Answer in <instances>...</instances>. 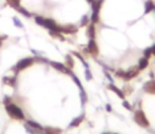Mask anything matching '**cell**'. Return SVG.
I'll return each instance as SVG.
<instances>
[{"instance_id": "cell-1", "label": "cell", "mask_w": 155, "mask_h": 134, "mask_svg": "<svg viewBox=\"0 0 155 134\" xmlns=\"http://www.w3.org/2000/svg\"><path fill=\"white\" fill-rule=\"evenodd\" d=\"M4 103H5V109H6L9 116H10L11 118H14V119H25V113H23V111H22L17 105H15L14 103H11V100H10L8 96L4 99Z\"/></svg>"}, {"instance_id": "cell-2", "label": "cell", "mask_w": 155, "mask_h": 134, "mask_svg": "<svg viewBox=\"0 0 155 134\" xmlns=\"http://www.w3.org/2000/svg\"><path fill=\"white\" fill-rule=\"evenodd\" d=\"M134 119H136V122H137L139 126H142V127H148V126H149V122H148L147 117L144 116V113H143L142 111H137V112L134 113Z\"/></svg>"}, {"instance_id": "cell-3", "label": "cell", "mask_w": 155, "mask_h": 134, "mask_svg": "<svg viewBox=\"0 0 155 134\" xmlns=\"http://www.w3.org/2000/svg\"><path fill=\"white\" fill-rule=\"evenodd\" d=\"M33 61H34V59H32V57H26V59H22V60H20L17 64H16V67H15V70H23V68H27L28 66H31L32 64H33Z\"/></svg>"}, {"instance_id": "cell-4", "label": "cell", "mask_w": 155, "mask_h": 134, "mask_svg": "<svg viewBox=\"0 0 155 134\" xmlns=\"http://www.w3.org/2000/svg\"><path fill=\"white\" fill-rule=\"evenodd\" d=\"M59 29H60V32L64 33V34H73V33H76L77 31H78V28H77L76 26H73V25L59 26Z\"/></svg>"}, {"instance_id": "cell-5", "label": "cell", "mask_w": 155, "mask_h": 134, "mask_svg": "<svg viewBox=\"0 0 155 134\" xmlns=\"http://www.w3.org/2000/svg\"><path fill=\"white\" fill-rule=\"evenodd\" d=\"M88 51L92 54V55H97L99 53V48H98V44L95 43L94 39H91L89 43H88Z\"/></svg>"}, {"instance_id": "cell-6", "label": "cell", "mask_w": 155, "mask_h": 134, "mask_svg": "<svg viewBox=\"0 0 155 134\" xmlns=\"http://www.w3.org/2000/svg\"><path fill=\"white\" fill-rule=\"evenodd\" d=\"M45 28H48L49 31H54V29H56L58 28V25H56V22L55 21H53V20H50V18H45L44 20V25H43Z\"/></svg>"}, {"instance_id": "cell-7", "label": "cell", "mask_w": 155, "mask_h": 134, "mask_svg": "<svg viewBox=\"0 0 155 134\" xmlns=\"http://www.w3.org/2000/svg\"><path fill=\"white\" fill-rule=\"evenodd\" d=\"M51 65L58 70V71H60V72H62V73H66V74H72V72L68 70V68H66L62 64H58V62H51Z\"/></svg>"}, {"instance_id": "cell-8", "label": "cell", "mask_w": 155, "mask_h": 134, "mask_svg": "<svg viewBox=\"0 0 155 134\" xmlns=\"http://www.w3.org/2000/svg\"><path fill=\"white\" fill-rule=\"evenodd\" d=\"M3 82H4L6 85L15 87V85H16V76H14V77H4V78H3Z\"/></svg>"}, {"instance_id": "cell-9", "label": "cell", "mask_w": 155, "mask_h": 134, "mask_svg": "<svg viewBox=\"0 0 155 134\" xmlns=\"http://www.w3.org/2000/svg\"><path fill=\"white\" fill-rule=\"evenodd\" d=\"M83 118H84V115H83V113H82L81 116H78V117H76V118L70 123V128H74V127H77V126H80L81 122L83 121Z\"/></svg>"}, {"instance_id": "cell-10", "label": "cell", "mask_w": 155, "mask_h": 134, "mask_svg": "<svg viewBox=\"0 0 155 134\" xmlns=\"http://www.w3.org/2000/svg\"><path fill=\"white\" fill-rule=\"evenodd\" d=\"M103 2H104V0H93V3H92V10H93V11H98V12H99V10H100V8H101Z\"/></svg>"}, {"instance_id": "cell-11", "label": "cell", "mask_w": 155, "mask_h": 134, "mask_svg": "<svg viewBox=\"0 0 155 134\" xmlns=\"http://www.w3.org/2000/svg\"><path fill=\"white\" fill-rule=\"evenodd\" d=\"M144 89H145L148 93L155 94V82H149V83H147L145 87H144Z\"/></svg>"}, {"instance_id": "cell-12", "label": "cell", "mask_w": 155, "mask_h": 134, "mask_svg": "<svg viewBox=\"0 0 155 134\" xmlns=\"http://www.w3.org/2000/svg\"><path fill=\"white\" fill-rule=\"evenodd\" d=\"M45 134H61V129L59 128H54V127H48L44 129Z\"/></svg>"}, {"instance_id": "cell-13", "label": "cell", "mask_w": 155, "mask_h": 134, "mask_svg": "<svg viewBox=\"0 0 155 134\" xmlns=\"http://www.w3.org/2000/svg\"><path fill=\"white\" fill-rule=\"evenodd\" d=\"M87 33H88V35H89L91 39H94V37H95V26H94V23H91V25L88 26Z\"/></svg>"}, {"instance_id": "cell-14", "label": "cell", "mask_w": 155, "mask_h": 134, "mask_svg": "<svg viewBox=\"0 0 155 134\" xmlns=\"http://www.w3.org/2000/svg\"><path fill=\"white\" fill-rule=\"evenodd\" d=\"M27 126H28V127H31V128L38 129V130H43V127H42L39 123L34 122V121H28V122H27Z\"/></svg>"}, {"instance_id": "cell-15", "label": "cell", "mask_w": 155, "mask_h": 134, "mask_svg": "<svg viewBox=\"0 0 155 134\" xmlns=\"http://www.w3.org/2000/svg\"><path fill=\"white\" fill-rule=\"evenodd\" d=\"M109 89H111V90H114V92H115L116 94H117V95H119L120 98H124V94L121 93V90H120V89H117V88H116L115 85H112V84H110V85H109Z\"/></svg>"}, {"instance_id": "cell-16", "label": "cell", "mask_w": 155, "mask_h": 134, "mask_svg": "<svg viewBox=\"0 0 155 134\" xmlns=\"http://www.w3.org/2000/svg\"><path fill=\"white\" fill-rule=\"evenodd\" d=\"M17 11H18L20 14H22L25 17H29V16H32V15H31V12H29V11H27L25 8H21V6H20V8H17Z\"/></svg>"}, {"instance_id": "cell-17", "label": "cell", "mask_w": 155, "mask_h": 134, "mask_svg": "<svg viewBox=\"0 0 155 134\" xmlns=\"http://www.w3.org/2000/svg\"><path fill=\"white\" fill-rule=\"evenodd\" d=\"M6 2L11 5V6H14V8H20V4H21V0H6Z\"/></svg>"}, {"instance_id": "cell-18", "label": "cell", "mask_w": 155, "mask_h": 134, "mask_svg": "<svg viewBox=\"0 0 155 134\" xmlns=\"http://www.w3.org/2000/svg\"><path fill=\"white\" fill-rule=\"evenodd\" d=\"M91 21H92V23H97V22L99 21V12H98V11H93Z\"/></svg>"}, {"instance_id": "cell-19", "label": "cell", "mask_w": 155, "mask_h": 134, "mask_svg": "<svg viewBox=\"0 0 155 134\" xmlns=\"http://www.w3.org/2000/svg\"><path fill=\"white\" fill-rule=\"evenodd\" d=\"M66 65H67L70 68H72V67H73V65H74V64H73V59H72V56H71V55H67V56H66Z\"/></svg>"}, {"instance_id": "cell-20", "label": "cell", "mask_w": 155, "mask_h": 134, "mask_svg": "<svg viewBox=\"0 0 155 134\" xmlns=\"http://www.w3.org/2000/svg\"><path fill=\"white\" fill-rule=\"evenodd\" d=\"M71 77L73 78V80H74V83H76L77 85H78V87H80V89H81V90H83V87H82V83H81V80H80L78 78H77V77H76V76H74L73 73L71 74Z\"/></svg>"}, {"instance_id": "cell-21", "label": "cell", "mask_w": 155, "mask_h": 134, "mask_svg": "<svg viewBox=\"0 0 155 134\" xmlns=\"http://www.w3.org/2000/svg\"><path fill=\"white\" fill-rule=\"evenodd\" d=\"M89 22H91V18H89L87 15H84V16L81 18V25H82V26H87Z\"/></svg>"}, {"instance_id": "cell-22", "label": "cell", "mask_w": 155, "mask_h": 134, "mask_svg": "<svg viewBox=\"0 0 155 134\" xmlns=\"http://www.w3.org/2000/svg\"><path fill=\"white\" fill-rule=\"evenodd\" d=\"M34 20H35V22H37L38 25L43 26V25H44V20H45V18H44L43 16H35V17H34Z\"/></svg>"}, {"instance_id": "cell-23", "label": "cell", "mask_w": 155, "mask_h": 134, "mask_svg": "<svg viewBox=\"0 0 155 134\" xmlns=\"http://www.w3.org/2000/svg\"><path fill=\"white\" fill-rule=\"evenodd\" d=\"M81 100H82V104H86V103H87V100H88L84 90H81Z\"/></svg>"}, {"instance_id": "cell-24", "label": "cell", "mask_w": 155, "mask_h": 134, "mask_svg": "<svg viewBox=\"0 0 155 134\" xmlns=\"http://www.w3.org/2000/svg\"><path fill=\"white\" fill-rule=\"evenodd\" d=\"M74 55H76L77 57H78V59H80V60H81V61H82V62L84 64V59H83V56H82V55H81L80 53H74Z\"/></svg>"}, {"instance_id": "cell-25", "label": "cell", "mask_w": 155, "mask_h": 134, "mask_svg": "<svg viewBox=\"0 0 155 134\" xmlns=\"http://www.w3.org/2000/svg\"><path fill=\"white\" fill-rule=\"evenodd\" d=\"M8 39V35H3V37H0V48L3 47V40Z\"/></svg>"}, {"instance_id": "cell-26", "label": "cell", "mask_w": 155, "mask_h": 134, "mask_svg": "<svg viewBox=\"0 0 155 134\" xmlns=\"http://www.w3.org/2000/svg\"><path fill=\"white\" fill-rule=\"evenodd\" d=\"M14 22L16 23V26H17V27H22V23H21V22L17 20V17H15V18H14Z\"/></svg>"}, {"instance_id": "cell-27", "label": "cell", "mask_w": 155, "mask_h": 134, "mask_svg": "<svg viewBox=\"0 0 155 134\" xmlns=\"http://www.w3.org/2000/svg\"><path fill=\"white\" fill-rule=\"evenodd\" d=\"M86 73H87V74H86V77H87V79H89V80H91V79L93 78V77H92V74H91V72H89V71H87Z\"/></svg>"}, {"instance_id": "cell-28", "label": "cell", "mask_w": 155, "mask_h": 134, "mask_svg": "<svg viewBox=\"0 0 155 134\" xmlns=\"http://www.w3.org/2000/svg\"><path fill=\"white\" fill-rule=\"evenodd\" d=\"M87 2H88V3H93V0H87Z\"/></svg>"}]
</instances>
